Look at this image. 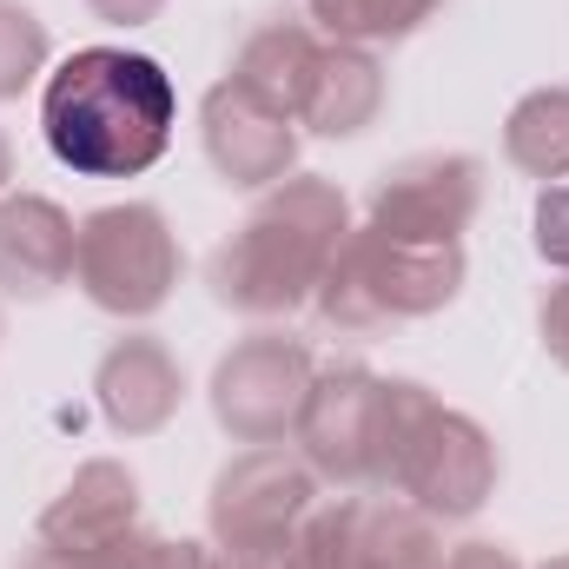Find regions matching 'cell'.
<instances>
[{
    "label": "cell",
    "instance_id": "cell-10",
    "mask_svg": "<svg viewBox=\"0 0 569 569\" xmlns=\"http://www.w3.org/2000/svg\"><path fill=\"white\" fill-rule=\"evenodd\" d=\"M483 212V159L477 152H411L385 166L371 186V219L385 239L411 246H463L470 219Z\"/></svg>",
    "mask_w": 569,
    "mask_h": 569
},
{
    "label": "cell",
    "instance_id": "cell-23",
    "mask_svg": "<svg viewBox=\"0 0 569 569\" xmlns=\"http://www.w3.org/2000/svg\"><path fill=\"white\" fill-rule=\"evenodd\" d=\"M212 569H298V530L266 543H212Z\"/></svg>",
    "mask_w": 569,
    "mask_h": 569
},
{
    "label": "cell",
    "instance_id": "cell-18",
    "mask_svg": "<svg viewBox=\"0 0 569 569\" xmlns=\"http://www.w3.org/2000/svg\"><path fill=\"white\" fill-rule=\"evenodd\" d=\"M318 40H345V47H398L411 33H425L443 13V0H305Z\"/></svg>",
    "mask_w": 569,
    "mask_h": 569
},
{
    "label": "cell",
    "instance_id": "cell-24",
    "mask_svg": "<svg viewBox=\"0 0 569 569\" xmlns=\"http://www.w3.org/2000/svg\"><path fill=\"white\" fill-rule=\"evenodd\" d=\"M537 338H543L550 365H563L569 371V279L543 291V305H537Z\"/></svg>",
    "mask_w": 569,
    "mask_h": 569
},
{
    "label": "cell",
    "instance_id": "cell-12",
    "mask_svg": "<svg viewBox=\"0 0 569 569\" xmlns=\"http://www.w3.org/2000/svg\"><path fill=\"white\" fill-rule=\"evenodd\" d=\"M186 405V365L159 331H120L93 365V411L113 437H159Z\"/></svg>",
    "mask_w": 569,
    "mask_h": 569
},
{
    "label": "cell",
    "instance_id": "cell-15",
    "mask_svg": "<svg viewBox=\"0 0 569 569\" xmlns=\"http://www.w3.org/2000/svg\"><path fill=\"white\" fill-rule=\"evenodd\" d=\"M318 53H325V40H318L311 20H266V27H252L239 40L226 80L246 100H259L266 113L298 120L305 113V93H311V73H318Z\"/></svg>",
    "mask_w": 569,
    "mask_h": 569
},
{
    "label": "cell",
    "instance_id": "cell-7",
    "mask_svg": "<svg viewBox=\"0 0 569 569\" xmlns=\"http://www.w3.org/2000/svg\"><path fill=\"white\" fill-rule=\"evenodd\" d=\"M311 378H318L311 345L284 325H259L212 365V385H206L212 425L232 443H291Z\"/></svg>",
    "mask_w": 569,
    "mask_h": 569
},
{
    "label": "cell",
    "instance_id": "cell-21",
    "mask_svg": "<svg viewBox=\"0 0 569 569\" xmlns=\"http://www.w3.org/2000/svg\"><path fill=\"white\" fill-rule=\"evenodd\" d=\"M100 569H212V543L199 537H159V530H140L127 537Z\"/></svg>",
    "mask_w": 569,
    "mask_h": 569
},
{
    "label": "cell",
    "instance_id": "cell-3",
    "mask_svg": "<svg viewBox=\"0 0 569 569\" xmlns=\"http://www.w3.org/2000/svg\"><path fill=\"white\" fill-rule=\"evenodd\" d=\"M463 279H470L463 246H411V239H385L378 226H351L311 311L325 331L371 338V331H398L450 311L463 298Z\"/></svg>",
    "mask_w": 569,
    "mask_h": 569
},
{
    "label": "cell",
    "instance_id": "cell-25",
    "mask_svg": "<svg viewBox=\"0 0 569 569\" xmlns=\"http://www.w3.org/2000/svg\"><path fill=\"white\" fill-rule=\"evenodd\" d=\"M443 569H523V557L497 537H470V543H450Z\"/></svg>",
    "mask_w": 569,
    "mask_h": 569
},
{
    "label": "cell",
    "instance_id": "cell-16",
    "mask_svg": "<svg viewBox=\"0 0 569 569\" xmlns=\"http://www.w3.org/2000/svg\"><path fill=\"white\" fill-rule=\"evenodd\" d=\"M450 557V543H443V523L425 517L418 503H405V497H371L365 490V503H358V557L351 569H443Z\"/></svg>",
    "mask_w": 569,
    "mask_h": 569
},
{
    "label": "cell",
    "instance_id": "cell-1",
    "mask_svg": "<svg viewBox=\"0 0 569 569\" xmlns=\"http://www.w3.org/2000/svg\"><path fill=\"white\" fill-rule=\"evenodd\" d=\"M179 133V87L140 47H73L40 80V140L73 179H140Z\"/></svg>",
    "mask_w": 569,
    "mask_h": 569
},
{
    "label": "cell",
    "instance_id": "cell-27",
    "mask_svg": "<svg viewBox=\"0 0 569 569\" xmlns=\"http://www.w3.org/2000/svg\"><path fill=\"white\" fill-rule=\"evenodd\" d=\"M13 192V140H7V127H0V199Z\"/></svg>",
    "mask_w": 569,
    "mask_h": 569
},
{
    "label": "cell",
    "instance_id": "cell-13",
    "mask_svg": "<svg viewBox=\"0 0 569 569\" xmlns=\"http://www.w3.org/2000/svg\"><path fill=\"white\" fill-rule=\"evenodd\" d=\"M80 219L47 192H7L0 199V298L40 305L60 284H73Z\"/></svg>",
    "mask_w": 569,
    "mask_h": 569
},
{
    "label": "cell",
    "instance_id": "cell-14",
    "mask_svg": "<svg viewBox=\"0 0 569 569\" xmlns=\"http://www.w3.org/2000/svg\"><path fill=\"white\" fill-rule=\"evenodd\" d=\"M385 100H391V73L371 47H345V40H325L318 53V73H311V93H305V113H298V133H318V140H358L385 120Z\"/></svg>",
    "mask_w": 569,
    "mask_h": 569
},
{
    "label": "cell",
    "instance_id": "cell-19",
    "mask_svg": "<svg viewBox=\"0 0 569 569\" xmlns=\"http://www.w3.org/2000/svg\"><path fill=\"white\" fill-rule=\"evenodd\" d=\"M53 73V33L27 0H0V107Z\"/></svg>",
    "mask_w": 569,
    "mask_h": 569
},
{
    "label": "cell",
    "instance_id": "cell-8",
    "mask_svg": "<svg viewBox=\"0 0 569 569\" xmlns=\"http://www.w3.org/2000/svg\"><path fill=\"white\" fill-rule=\"evenodd\" d=\"M140 530V477L120 457H87L53 490V503L33 517V563L27 569H100Z\"/></svg>",
    "mask_w": 569,
    "mask_h": 569
},
{
    "label": "cell",
    "instance_id": "cell-9",
    "mask_svg": "<svg viewBox=\"0 0 569 569\" xmlns=\"http://www.w3.org/2000/svg\"><path fill=\"white\" fill-rule=\"evenodd\" d=\"M318 497H325V483L291 443H239L206 490V543L291 537Z\"/></svg>",
    "mask_w": 569,
    "mask_h": 569
},
{
    "label": "cell",
    "instance_id": "cell-17",
    "mask_svg": "<svg viewBox=\"0 0 569 569\" xmlns=\"http://www.w3.org/2000/svg\"><path fill=\"white\" fill-rule=\"evenodd\" d=\"M503 159L537 186L569 179V87H530L503 113Z\"/></svg>",
    "mask_w": 569,
    "mask_h": 569
},
{
    "label": "cell",
    "instance_id": "cell-5",
    "mask_svg": "<svg viewBox=\"0 0 569 569\" xmlns=\"http://www.w3.org/2000/svg\"><path fill=\"white\" fill-rule=\"evenodd\" d=\"M186 279V252L172 219L152 199H120V206H93L80 219V252H73V284L93 311L140 325L152 311L172 305V291Z\"/></svg>",
    "mask_w": 569,
    "mask_h": 569
},
{
    "label": "cell",
    "instance_id": "cell-2",
    "mask_svg": "<svg viewBox=\"0 0 569 569\" xmlns=\"http://www.w3.org/2000/svg\"><path fill=\"white\" fill-rule=\"evenodd\" d=\"M351 239V199L325 172H291L259 206L212 246L206 259V291L212 305L252 318V325H284L318 298L331 259Z\"/></svg>",
    "mask_w": 569,
    "mask_h": 569
},
{
    "label": "cell",
    "instance_id": "cell-20",
    "mask_svg": "<svg viewBox=\"0 0 569 569\" xmlns=\"http://www.w3.org/2000/svg\"><path fill=\"white\" fill-rule=\"evenodd\" d=\"M358 503L365 490L345 497H318L298 523V569H351L358 557Z\"/></svg>",
    "mask_w": 569,
    "mask_h": 569
},
{
    "label": "cell",
    "instance_id": "cell-28",
    "mask_svg": "<svg viewBox=\"0 0 569 569\" xmlns=\"http://www.w3.org/2000/svg\"><path fill=\"white\" fill-rule=\"evenodd\" d=\"M537 569H569V550H557V557H543Z\"/></svg>",
    "mask_w": 569,
    "mask_h": 569
},
{
    "label": "cell",
    "instance_id": "cell-4",
    "mask_svg": "<svg viewBox=\"0 0 569 569\" xmlns=\"http://www.w3.org/2000/svg\"><path fill=\"white\" fill-rule=\"evenodd\" d=\"M503 457L497 437L470 411H450L430 385L391 378V457H385V490L418 503L437 523H470L497 497Z\"/></svg>",
    "mask_w": 569,
    "mask_h": 569
},
{
    "label": "cell",
    "instance_id": "cell-6",
    "mask_svg": "<svg viewBox=\"0 0 569 569\" xmlns=\"http://www.w3.org/2000/svg\"><path fill=\"white\" fill-rule=\"evenodd\" d=\"M291 450L331 490H385L391 457V378L371 365H318L311 398L298 411Z\"/></svg>",
    "mask_w": 569,
    "mask_h": 569
},
{
    "label": "cell",
    "instance_id": "cell-11",
    "mask_svg": "<svg viewBox=\"0 0 569 569\" xmlns=\"http://www.w3.org/2000/svg\"><path fill=\"white\" fill-rule=\"evenodd\" d=\"M298 140H305L298 120L266 113L232 80L206 87V100H199V146H206L212 172L232 192H272L279 179H291L298 172Z\"/></svg>",
    "mask_w": 569,
    "mask_h": 569
},
{
    "label": "cell",
    "instance_id": "cell-26",
    "mask_svg": "<svg viewBox=\"0 0 569 569\" xmlns=\"http://www.w3.org/2000/svg\"><path fill=\"white\" fill-rule=\"evenodd\" d=\"M87 13H93L100 27H120V33H133V27H152V20L166 13V0H87Z\"/></svg>",
    "mask_w": 569,
    "mask_h": 569
},
{
    "label": "cell",
    "instance_id": "cell-22",
    "mask_svg": "<svg viewBox=\"0 0 569 569\" xmlns=\"http://www.w3.org/2000/svg\"><path fill=\"white\" fill-rule=\"evenodd\" d=\"M530 246H537V259L569 279V179L557 186H537V206H530Z\"/></svg>",
    "mask_w": 569,
    "mask_h": 569
}]
</instances>
